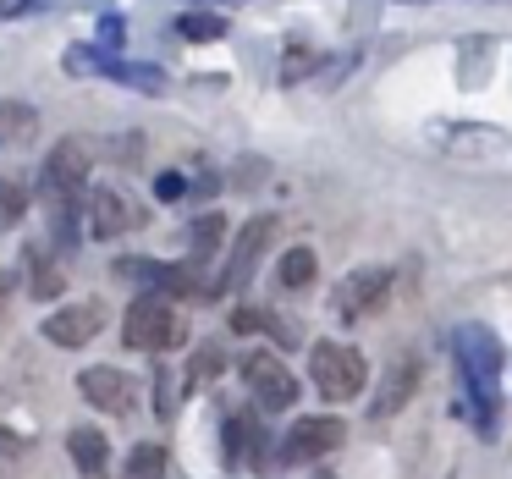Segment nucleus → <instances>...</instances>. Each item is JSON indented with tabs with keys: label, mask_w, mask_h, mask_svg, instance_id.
Returning <instances> with one entry per match:
<instances>
[{
	"label": "nucleus",
	"mask_w": 512,
	"mask_h": 479,
	"mask_svg": "<svg viewBox=\"0 0 512 479\" xmlns=\"http://www.w3.org/2000/svg\"><path fill=\"white\" fill-rule=\"evenodd\" d=\"M122 342L138 347V353H166V347L188 342V325L177 320V309H171L160 292H144L122 320Z\"/></svg>",
	"instance_id": "obj_1"
},
{
	"label": "nucleus",
	"mask_w": 512,
	"mask_h": 479,
	"mask_svg": "<svg viewBox=\"0 0 512 479\" xmlns=\"http://www.w3.org/2000/svg\"><path fill=\"white\" fill-rule=\"evenodd\" d=\"M309 375H314V386H320V397L353 402L369 380V364H364V353L347 347V342H314L309 347Z\"/></svg>",
	"instance_id": "obj_2"
},
{
	"label": "nucleus",
	"mask_w": 512,
	"mask_h": 479,
	"mask_svg": "<svg viewBox=\"0 0 512 479\" xmlns=\"http://www.w3.org/2000/svg\"><path fill=\"white\" fill-rule=\"evenodd\" d=\"M39 193H45V210L83 204V193H89V144L83 138H61L50 149L45 171H39Z\"/></svg>",
	"instance_id": "obj_3"
},
{
	"label": "nucleus",
	"mask_w": 512,
	"mask_h": 479,
	"mask_svg": "<svg viewBox=\"0 0 512 479\" xmlns=\"http://www.w3.org/2000/svg\"><path fill=\"white\" fill-rule=\"evenodd\" d=\"M67 72H94V78H116L122 89H138V94H166V72L160 67H144V61H116L111 50H89L78 45L67 56Z\"/></svg>",
	"instance_id": "obj_4"
},
{
	"label": "nucleus",
	"mask_w": 512,
	"mask_h": 479,
	"mask_svg": "<svg viewBox=\"0 0 512 479\" xmlns=\"http://www.w3.org/2000/svg\"><path fill=\"white\" fill-rule=\"evenodd\" d=\"M342 441H347L342 419H331V413H303V419H292L281 452H287V463H320V457H331Z\"/></svg>",
	"instance_id": "obj_5"
},
{
	"label": "nucleus",
	"mask_w": 512,
	"mask_h": 479,
	"mask_svg": "<svg viewBox=\"0 0 512 479\" xmlns=\"http://www.w3.org/2000/svg\"><path fill=\"white\" fill-rule=\"evenodd\" d=\"M391 298V270L386 265H358V270H347L342 281H336V314L342 320H364V314H375L380 303Z\"/></svg>",
	"instance_id": "obj_6"
},
{
	"label": "nucleus",
	"mask_w": 512,
	"mask_h": 479,
	"mask_svg": "<svg viewBox=\"0 0 512 479\" xmlns=\"http://www.w3.org/2000/svg\"><path fill=\"white\" fill-rule=\"evenodd\" d=\"M144 221V215H138V204L127 199L122 188H89L83 193V232L89 237H122V232H133V226Z\"/></svg>",
	"instance_id": "obj_7"
},
{
	"label": "nucleus",
	"mask_w": 512,
	"mask_h": 479,
	"mask_svg": "<svg viewBox=\"0 0 512 479\" xmlns=\"http://www.w3.org/2000/svg\"><path fill=\"white\" fill-rule=\"evenodd\" d=\"M270 237H276V215H254V221L237 232L232 254H226V270H221V287L226 292L248 287V276L259 270V259H265V248H270Z\"/></svg>",
	"instance_id": "obj_8"
},
{
	"label": "nucleus",
	"mask_w": 512,
	"mask_h": 479,
	"mask_svg": "<svg viewBox=\"0 0 512 479\" xmlns=\"http://www.w3.org/2000/svg\"><path fill=\"white\" fill-rule=\"evenodd\" d=\"M243 380H248V391L259 397V408H292L298 402V380H292V369L281 364L276 353H248L243 358Z\"/></svg>",
	"instance_id": "obj_9"
},
{
	"label": "nucleus",
	"mask_w": 512,
	"mask_h": 479,
	"mask_svg": "<svg viewBox=\"0 0 512 479\" xmlns=\"http://www.w3.org/2000/svg\"><path fill=\"white\" fill-rule=\"evenodd\" d=\"M78 391L94 402V413H116V419H127V413L138 408V386L127 369H111V364H94L78 375Z\"/></svg>",
	"instance_id": "obj_10"
},
{
	"label": "nucleus",
	"mask_w": 512,
	"mask_h": 479,
	"mask_svg": "<svg viewBox=\"0 0 512 479\" xmlns=\"http://www.w3.org/2000/svg\"><path fill=\"white\" fill-rule=\"evenodd\" d=\"M105 331V303H67L45 320V336L56 347H89Z\"/></svg>",
	"instance_id": "obj_11"
},
{
	"label": "nucleus",
	"mask_w": 512,
	"mask_h": 479,
	"mask_svg": "<svg viewBox=\"0 0 512 479\" xmlns=\"http://www.w3.org/2000/svg\"><path fill=\"white\" fill-rule=\"evenodd\" d=\"M221 452H226V463H232V468H237V463L270 468V441H265V430H259L254 413H232V419H226Z\"/></svg>",
	"instance_id": "obj_12"
},
{
	"label": "nucleus",
	"mask_w": 512,
	"mask_h": 479,
	"mask_svg": "<svg viewBox=\"0 0 512 479\" xmlns=\"http://www.w3.org/2000/svg\"><path fill=\"white\" fill-rule=\"evenodd\" d=\"M413 386H419V358L402 353L397 364H391L386 375H380V391H375V419H397V413L408 408Z\"/></svg>",
	"instance_id": "obj_13"
},
{
	"label": "nucleus",
	"mask_w": 512,
	"mask_h": 479,
	"mask_svg": "<svg viewBox=\"0 0 512 479\" xmlns=\"http://www.w3.org/2000/svg\"><path fill=\"white\" fill-rule=\"evenodd\" d=\"M67 452H72V468H78L83 479H105V463H111V441H105L94 424H78V430L67 435Z\"/></svg>",
	"instance_id": "obj_14"
},
{
	"label": "nucleus",
	"mask_w": 512,
	"mask_h": 479,
	"mask_svg": "<svg viewBox=\"0 0 512 479\" xmlns=\"http://www.w3.org/2000/svg\"><path fill=\"white\" fill-rule=\"evenodd\" d=\"M39 133V111L28 100H0V144H28Z\"/></svg>",
	"instance_id": "obj_15"
},
{
	"label": "nucleus",
	"mask_w": 512,
	"mask_h": 479,
	"mask_svg": "<svg viewBox=\"0 0 512 479\" xmlns=\"http://www.w3.org/2000/svg\"><path fill=\"white\" fill-rule=\"evenodd\" d=\"M171 34L188 39V45H215V39H226V17L221 12H182L171 23Z\"/></svg>",
	"instance_id": "obj_16"
},
{
	"label": "nucleus",
	"mask_w": 512,
	"mask_h": 479,
	"mask_svg": "<svg viewBox=\"0 0 512 479\" xmlns=\"http://www.w3.org/2000/svg\"><path fill=\"white\" fill-rule=\"evenodd\" d=\"M28 270H34V298L39 303H50V298H61V287H67V270L56 265V259H45V248H28Z\"/></svg>",
	"instance_id": "obj_17"
},
{
	"label": "nucleus",
	"mask_w": 512,
	"mask_h": 479,
	"mask_svg": "<svg viewBox=\"0 0 512 479\" xmlns=\"http://www.w3.org/2000/svg\"><path fill=\"white\" fill-rule=\"evenodd\" d=\"M314 270H320V259H314V248H287L281 254V265H276V281L287 292H303L314 281Z\"/></svg>",
	"instance_id": "obj_18"
},
{
	"label": "nucleus",
	"mask_w": 512,
	"mask_h": 479,
	"mask_svg": "<svg viewBox=\"0 0 512 479\" xmlns=\"http://www.w3.org/2000/svg\"><path fill=\"white\" fill-rule=\"evenodd\" d=\"M122 479H166V446H155V441L133 446V452H127Z\"/></svg>",
	"instance_id": "obj_19"
},
{
	"label": "nucleus",
	"mask_w": 512,
	"mask_h": 479,
	"mask_svg": "<svg viewBox=\"0 0 512 479\" xmlns=\"http://www.w3.org/2000/svg\"><path fill=\"white\" fill-rule=\"evenodd\" d=\"M28 215V188L17 177H0V226H17Z\"/></svg>",
	"instance_id": "obj_20"
},
{
	"label": "nucleus",
	"mask_w": 512,
	"mask_h": 479,
	"mask_svg": "<svg viewBox=\"0 0 512 479\" xmlns=\"http://www.w3.org/2000/svg\"><path fill=\"white\" fill-rule=\"evenodd\" d=\"M221 232H226V221L221 215H204V221H193V259H210L215 248H221Z\"/></svg>",
	"instance_id": "obj_21"
},
{
	"label": "nucleus",
	"mask_w": 512,
	"mask_h": 479,
	"mask_svg": "<svg viewBox=\"0 0 512 479\" xmlns=\"http://www.w3.org/2000/svg\"><path fill=\"white\" fill-rule=\"evenodd\" d=\"M221 369V347H199V358H193V375H188V386H204V380Z\"/></svg>",
	"instance_id": "obj_22"
},
{
	"label": "nucleus",
	"mask_w": 512,
	"mask_h": 479,
	"mask_svg": "<svg viewBox=\"0 0 512 479\" xmlns=\"http://www.w3.org/2000/svg\"><path fill=\"white\" fill-rule=\"evenodd\" d=\"M155 193H160V199H182V193H188V177H177V171H166V177L155 182Z\"/></svg>",
	"instance_id": "obj_23"
},
{
	"label": "nucleus",
	"mask_w": 512,
	"mask_h": 479,
	"mask_svg": "<svg viewBox=\"0 0 512 479\" xmlns=\"http://www.w3.org/2000/svg\"><path fill=\"white\" fill-rule=\"evenodd\" d=\"M39 0H0V23H12V17H28Z\"/></svg>",
	"instance_id": "obj_24"
},
{
	"label": "nucleus",
	"mask_w": 512,
	"mask_h": 479,
	"mask_svg": "<svg viewBox=\"0 0 512 479\" xmlns=\"http://www.w3.org/2000/svg\"><path fill=\"white\" fill-rule=\"evenodd\" d=\"M100 45H105V50L122 45V17H105V23H100Z\"/></svg>",
	"instance_id": "obj_25"
},
{
	"label": "nucleus",
	"mask_w": 512,
	"mask_h": 479,
	"mask_svg": "<svg viewBox=\"0 0 512 479\" xmlns=\"http://www.w3.org/2000/svg\"><path fill=\"white\" fill-rule=\"evenodd\" d=\"M6 298H12V276L0 270V309H6Z\"/></svg>",
	"instance_id": "obj_26"
}]
</instances>
